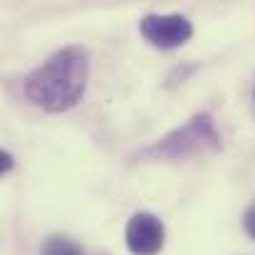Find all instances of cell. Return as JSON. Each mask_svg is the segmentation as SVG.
I'll use <instances>...</instances> for the list:
<instances>
[{"label": "cell", "mask_w": 255, "mask_h": 255, "mask_svg": "<svg viewBox=\"0 0 255 255\" xmlns=\"http://www.w3.org/2000/svg\"><path fill=\"white\" fill-rule=\"evenodd\" d=\"M166 228L154 213H134L127 223V248L134 255H156L164 248Z\"/></svg>", "instance_id": "cell-4"}, {"label": "cell", "mask_w": 255, "mask_h": 255, "mask_svg": "<svg viewBox=\"0 0 255 255\" xmlns=\"http://www.w3.org/2000/svg\"><path fill=\"white\" fill-rule=\"evenodd\" d=\"M243 228H246V233L255 241V203L246 211V216H243Z\"/></svg>", "instance_id": "cell-6"}, {"label": "cell", "mask_w": 255, "mask_h": 255, "mask_svg": "<svg viewBox=\"0 0 255 255\" xmlns=\"http://www.w3.org/2000/svg\"><path fill=\"white\" fill-rule=\"evenodd\" d=\"M253 94H255V92H253Z\"/></svg>", "instance_id": "cell-8"}, {"label": "cell", "mask_w": 255, "mask_h": 255, "mask_svg": "<svg viewBox=\"0 0 255 255\" xmlns=\"http://www.w3.org/2000/svg\"><path fill=\"white\" fill-rule=\"evenodd\" d=\"M42 255H82L80 248L70 241V238H62V236H52L45 241L42 246Z\"/></svg>", "instance_id": "cell-5"}, {"label": "cell", "mask_w": 255, "mask_h": 255, "mask_svg": "<svg viewBox=\"0 0 255 255\" xmlns=\"http://www.w3.org/2000/svg\"><path fill=\"white\" fill-rule=\"evenodd\" d=\"M221 136L216 131V124L208 114H193L183 127L173 129L169 136L159 139L151 149L144 151V156H164V159H186L206 151H218Z\"/></svg>", "instance_id": "cell-2"}, {"label": "cell", "mask_w": 255, "mask_h": 255, "mask_svg": "<svg viewBox=\"0 0 255 255\" xmlns=\"http://www.w3.org/2000/svg\"><path fill=\"white\" fill-rule=\"evenodd\" d=\"M141 35L161 50H173L193 35V25L183 15H146L139 22Z\"/></svg>", "instance_id": "cell-3"}, {"label": "cell", "mask_w": 255, "mask_h": 255, "mask_svg": "<svg viewBox=\"0 0 255 255\" xmlns=\"http://www.w3.org/2000/svg\"><path fill=\"white\" fill-rule=\"evenodd\" d=\"M12 164H15V161H12L10 151H2V154H0V171H2V173H7V171L12 169Z\"/></svg>", "instance_id": "cell-7"}, {"label": "cell", "mask_w": 255, "mask_h": 255, "mask_svg": "<svg viewBox=\"0 0 255 255\" xmlns=\"http://www.w3.org/2000/svg\"><path fill=\"white\" fill-rule=\"evenodd\" d=\"M87 80L89 55L85 47L70 45L52 52L25 77V94L45 112H67L85 97Z\"/></svg>", "instance_id": "cell-1"}]
</instances>
